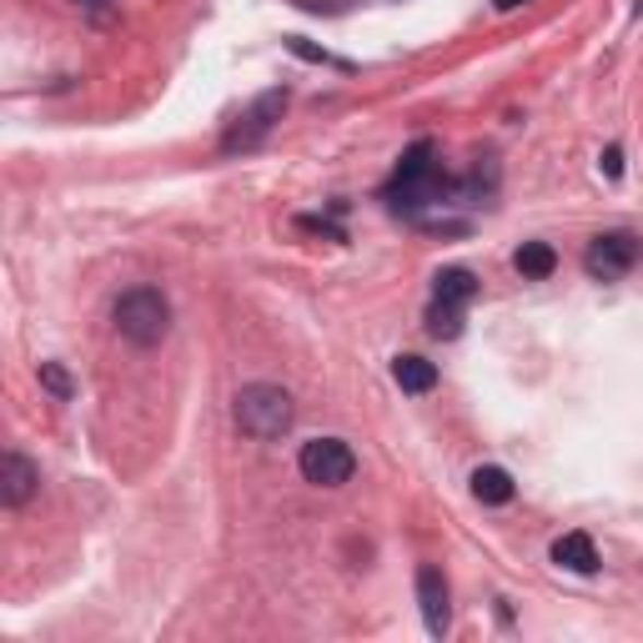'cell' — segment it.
<instances>
[{"mask_svg": "<svg viewBox=\"0 0 643 643\" xmlns=\"http://www.w3.org/2000/svg\"><path fill=\"white\" fill-rule=\"evenodd\" d=\"M292 418H297V402H292V393L277 383H252L236 393V428L247 437H257V443H272V437H282L287 428H292Z\"/></svg>", "mask_w": 643, "mask_h": 643, "instance_id": "cell-2", "label": "cell"}, {"mask_svg": "<svg viewBox=\"0 0 643 643\" xmlns=\"http://www.w3.org/2000/svg\"><path fill=\"white\" fill-rule=\"evenodd\" d=\"M393 383L402 387V393H433L437 367L428 358H418V352H402V358H393Z\"/></svg>", "mask_w": 643, "mask_h": 643, "instance_id": "cell-10", "label": "cell"}, {"mask_svg": "<svg viewBox=\"0 0 643 643\" xmlns=\"http://www.w3.org/2000/svg\"><path fill=\"white\" fill-rule=\"evenodd\" d=\"M287 46H292V56H302V61H317V66H337V71H352V66H347V61H337V56H327V50L307 46V40H302V36H292V40H287Z\"/></svg>", "mask_w": 643, "mask_h": 643, "instance_id": "cell-16", "label": "cell"}, {"mask_svg": "<svg viewBox=\"0 0 643 643\" xmlns=\"http://www.w3.org/2000/svg\"><path fill=\"white\" fill-rule=\"evenodd\" d=\"M297 468H302V478L317 482V488H342V482H352V472H358V453H352L342 437H312V443H302Z\"/></svg>", "mask_w": 643, "mask_h": 643, "instance_id": "cell-4", "label": "cell"}, {"mask_svg": "<svg viewBox=\"0 0 643 643\" xmlns=\"http://www.w3.org/2000/svg\"><path fill=\"white\" fill-rule=\"evenodd\" d=\"M287 101H292V91H287V86H277V91H261V96L247 106V116H242V121H236L232 131H226L222 151H252L261 137H267V131H272L277 121H282Z\"/></svg>", "mask_w": 643, "mask_h": 643, "instance_id": "cell-5", "label": "cell"}, {"mask_svg": "<svg viewBox=\"0 0 643 643\" xmlns=\"http://www.w3.org/2000/svg\"><path fill=\"white\" fill-rule=\"evenodd\" d=\"M478 297V277L468 267H443L433 277V302H453V307H468Z\"/></svg>", "mask_w": 643, "mask_h": 643, "instance_id": "cell-11", "label": "cell"}, {"mask_svg": "<svg viewBox=\"0 0 643 643\" xmlns=\"http://www.w3.org/2000/svg\"><path fill=\"white\" fill-rule=\"evenodd\" d=\"M643 257V247L633 242L629 232H604L588 242V252H583V267H588V277L594 282H613V277L633 272V261Z\"/></svg>", "mask_w": 643, "mask_h": 643, "instance_id": "cell-6", "label": "cell"}, {"mask_svg": "<svg viewBox=\"0 0 643 643\" xmlns=\"http://www.w3.org/2000/svg\"><path fill=\"white\" fill-rule=\"evenodd\" d=\"M116 332L131 347H156L172 332V302L161 297L156 287H131L116 297Z\"/></svg>", "mask_w": 643, "mask_h": 643, "instance_id": "cell-3", "label": "cell"}, {"mask_svg": "<svg viewBox=\"0 0 643 643\" xmlns=\"http://www.w3.org/2000/svg\"><path fill=\"white\" fill-rule=\"evenodd\" d=\"M553 563H558V569H569V573H578V578L598 573V548H594V538H588V533H563V538L553 543Z\"/></svg>", "mask_w": 643, "mask_h": 643, "instance_id": "cell-9", "label": "cell"}, {"mask_svg": "<svg viewBox=\"0 0 643 643\" xmlns=\"http://www.w3.org/2000/svg\"><path fill=\"white\" fill-rule=\"evenodd\" d=\"M598 166H604L608 176H619V172H623V151H619V147H608V151H604V161H598Z\"/></svg>", "mask_w": 643, "mask_h": 643, "instance_id": "cell-17", "label": "cell"}, {"mask_svg": "<svg viewBox=\"0 0 643 643\" xmlns=\"http://www.w3.org/2000/svg\"><path fill=\"white\" fill-rule=\"evenodd\" d=\"M418 608H422L428 633L443 639L447 623H453V608H447V578H443V569H433V563H422L418 569Z\"/></svg>", "mask_w": 643, "mask_h": 643, "instance_id": "cell-7", "label": "cell"}, {"mask_svg": "<svg viewBox=\"0 0 643 643\" xmlns=\"http://www.w3.org/2000/svg\"><path fill=\"white\" fill-rule=\"evenodd\" d=\"M498 11H518V5H528V0H493Z\"/></svg>", "mask_w": 643, "mask_h": 643, "instance_id": "cell-18", "label": "cell"}, {"mask_svg": "<svg viewBox=\"0 0 643 643\" xmlns=\"http://www.w3.org/2000/svg\"><path fill=\"white\" fill-rule=\"evenodd\" d=\"M633 15H643V0H639V5H633Z\"/></svg>", "mask_w": 643, "mask_h": 643, "instance_id": "cell-19", "label": "cell"}, {"mask_svg": "<svg viewBox=\"0 0 643 643\" xmlns=\"http://www.w3.org/2000/svg\"><path fill=\"white\" fill-rule=\"evenodd\" d=\"M36 377H40V387H46V393L56 397V402H71V393H75V387H71V377H66V367H61V362H40V372H36Z\"/></svg>", "mask_w": 643, "mask_h": 643, "instance_id": "cell-15", "label": "cell"}, {"mask_svg": "<svg viewBox=\"0 0 643 643\" xmlns=\"http://www.w3.org/2000/svg\"><path fill=\"white\" fill-rule=\"evenodd\" d=\"M513 267H518L528 282H543V277L558 272V252L548 247V242H523V247L513 252Z\"/></svg>", "mask_w": 643, "mask_h": 643, "instance_id": "cell-13", "label": "cell"}, {"mask_svg": "<svg viewBox=\"0 0 643 643\" xmlns=\"http://www.w3.org/2000/svg\"><path fill=\"white\" fill-rule=\"evenodd\" d=\"M428 332H433L437 342L463 337V307H453V302H433V307H428Z\"/></svg>", "mask_w": 643, "mask_h": 643, "instance_id": "cell-14", "label": "cell"}, {"mask_svg": "<svg viewBox=\"0 0 643 643\" xmlns=\"http://www.w3.org/2000/svg\"><path fill=\"white\" fill-rule=\"evenodd\" d=\"M443 191H447V182H443V166H437V147L422 137L402 151V161H397V172H393L383 197L393 211H422L428 201L443 197Z\"/></svg>", "mask_w": 643, "mask_h": 643, "instance_id": "cell-1", "label": "cell"}, {"mask_svg": "<svg viewBox=\"0 0 643 643\" xmlns=\"http://www.w3.org/2000/svg\"><path fill=\"white\" fill-rule=\"evenodd\" d=\"M472 498L478 503H488V507H503V503H513V472L507 468H478L472 472Z\"/></svg>", "mask_w": 643, "mask_h": 643, "instance_id": "cell-12", "label": "cell"}, {"mask_svg": "<svg viewBox=\"0 0 643 643\" xmlns=\"http://www.w3.org/2000/svg\"><path fill=\"white\" fill-rule=\"evenodd\" d=\"M40 493V468L25 453H5L0 458V503L5 507H25Z\"/></svg>", "mask_w": 643, "mask_h": 643, "instance_id": "cell-8", "label": "cell"}]
</instances>
